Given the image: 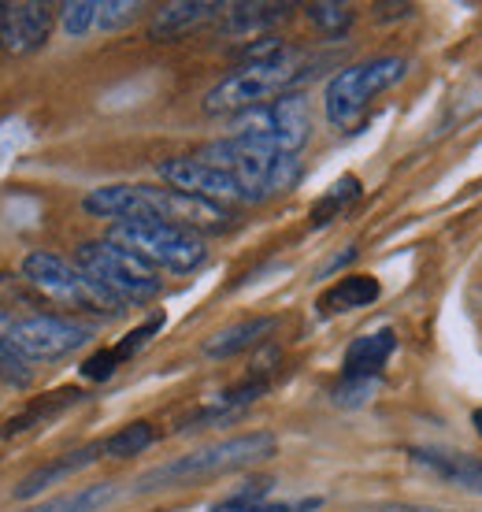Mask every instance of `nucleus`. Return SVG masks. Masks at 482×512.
Listing matches in <instances>:
<instances>
[{
  "mask_svg": "<svg viewBox=\"0 0 482 512\" xmlns=\"http://www.w3.org/2000/svg\"><path fill=\"white\" fill-rule=\"evenodd\" d=\"M156 442V431L149 420H134L127 427H119L115 435L104 438V457H112V461H127V457H138L145 449Z\"/></svg>",
  "mask_w": 482,
  "mask_h": 512,
  "instance_id": "412c9836",
  "label": "nucleus"
},
{
  "mask_svg": "<svg viewBox=\"0 0 482 512\" xmlns=\"http://www.w3.org/2000/svg\"><path fill=\"white\" fill-rule=\"evenodd\" d=\"M75 264L82 271H89L123 305H145V301L164 294V279L156 275V268H149L141 256H134L123 245L108 242V238L78 245Z\"/></svg>",
  "mask_w": 482,
  "mask_h": 512,
  "instance_id": "0eeeda50",
  "label": "nucleus"
},
{
  "mask_svg": "<svg viewBox=\"0 0 482 512\" xmlns=\"http://www.w3.org/2000/svg\"><path fill=\"white\" fill-rule=\"evenodd\" d=\"M271 331H275V316H253V320L230 323V327L216 331L208 342H204V357H212V360L238 357V353H245V349L260 346Z\"/></svg>",
  "mask_w": 482,
  "mask_h": 512,
  "instance_id": "f3484780",
  "label": "nucleus"
},
{
  "mask_svg": "<svg viewBox=\"0 0 482 512\" xmlns=\"http://www.w3.org/2000/svg\"><path fill=\"white\" fill-rule=\"evenodd\" d=\"M30 379H34V372H30V364H26L19 353H15L4 338H0V383L15 386V390H26L30 386Z\"/></svg>",
  "mask_w": 482,
  "mask_h": 512,
  "instance_id": "bb28decb",
  "label": "nucleus"
},
{
  "mask_svg": "<svg viewBox=\"0 0 482 512\" xmlns=\"http://www.w3.org/2000/svg\"><path fill=\"white\" fill-rule=\"evenodd\" d=\"M293 15V4H267V0H256V4H223V15H219V30L230 34V38H271V30L282 26Z\"/></svg>",
  "mask_w": 482,
  "mask_h": 512,
  "instance_id": "4468645a",
  "label": "nucleus"
},
{
  "mask_svg": "<svg viewBox=\"0 0 482 512\" xmlns=\"http://www.w3.org/2000/svg\"><path fill=\"white\" fill-rule=\"evenodd\" d=\"M204 164L227 171L245 186V193L253 197V205L267 201V197H279V193L293 190V182L301 179V164L297 156H279L267 153V149H256L249 141L238 138H219L208 141L201 153H197Z\"/></svg>",
  "mask_w": 482,
  "mask_h": 512,
  "instance_id": "20e7f679",
  "label": "nucleus"
},
{
  "mask_svg": "<svg viewBox=\"0 0 482 512\" xmlns=\"http://www.w3.org/2000/svg\"><path fill=\"white\" fill-rule=\"evenodd\" d=\"M160 327H164V316H149V320L141 323V327H134L123 342H115L112 349H115V357H119V364H123V360H130L134 353H141V349H145V342H149L153 334H160Z\"/></svg>",
  "mask_w": 482,
  "mask_h": 512,
  "instance_id": "cd10ccee",
  "label": "nucleus"
},
{
  "mask_svg": "<svg viewBox=\"0 0 482 512\" xmlns=\"http://www.w3.org/2000/svg\"><path fill=\"white\" fill-rule=\"evenodd\" d=\"M230 138L249 141L256 149L279 156H297L312 138V112L301 93H286L279 101L260 104L253 112L234 116V130Z\"/></svg>",
  "mask_w": 482,
  "mask_h": 512,
  "instance_id": "6e6552de",
  "label": "nucleus"
},
{
  "mask_svg": "<svg viewBox=\"0 0 482 512\" xmlns=\"http://www.w3.org/2000/svg\"><path fill=\"white\" fill-rule=\"evenodd\" d=\"M93 334H97L93 323L41 312V316L12 320L4 327L0 338H4L23 360H60V357H67V353H75V349L86 346Z\"/></svg>",
  "mask_w": 482,
  "mask_h": 512,
  "instance_id": "1a4fd4ad",
  "label": "nucleus"
},
{
  "mask_svg": "<svg viewBox=\"0 0 482 512\" xmlns=\"http://www.w3.org/2000/svg\"><path fill=\"white\" fill-rule=\"evenodd\" d=\"M160 179L178 193H190L197 201H208L216 208H238V205H253V197L245 193L234 175L219 171V167L204 164L201 156H171V160H160Z\"/></svg>",
  "mask_w": 482,
  "mask_h": 512,
  "instance_id": "9d476101",
  "label": "nucleus"
},
{
  "mask_svg": "<svg viewBox=\"0 0 482 512\" xmlns=\"http://www.w3.org/2000/svg\"><path fill=\"white\" fill-rule=\"evenodd\" d=\"M323 498H301V501H267L264 490L256 494H234V498L219 501L212 512H316Z\"/></svg>",
  "mask_w": 482,
  "mask_h": 512,
  "instance_id": "4be33fe9",
  "label": "nucleus"
},
{
  "mask_svg": "<svg viewBox=\"0 0 482 512\" xmlns=\"http://www.w3.org/2000/svg\"><path fill=\"white\" fill-rule=\"evenodd\" d=\"M305 67L308 56L293 45L271 52V56H260V60H245L204 93V112L208 116H241V112H253L260 104L279 101L305 78Z\"/></svg>",
  "mask_w": 482,
  "mask_h": 512,
  "instance_id": "f257e3e1",
  "label": "nucleus"
},
{
  "mask_svg": "<svg viewBox=\"0 0 482 512\" xmlns=\"http://www.w3.org/2000/svg\"><path fill=\"white\" fill-rule=\"evenodd\" d=\"M141 4L138 0H104L101 12H97V30H104V34H115V30H123V26H130L134 19H138Z\"/></svg>",
  "mask_w": 482,
  "mask_h": 512,
  "instance_id": "a878e982",
  "label": "nucleus"
},
{
  "mask_svg": "<svg viewBox=\"0 0 482 512\" xmlns=\"http://www.w3.org/2000/svg\"><path fill=\"white\" fill-rule=\"evenodd\" d=\"M82 390H60V394L45 397L41 405H34V409H26L23 416H15V420H8V427H4V435H19V431H26V427H34V423H45L52 420L56 412H64L67 405H75V401H82Z\"/></svg>",
  "mask_w": 482,
  "mask_h": 512,
  "instance_id": "b1692460",
  "label": "nucleus"
},
{
  "mask_svg": "<svg viewBox=\"0 0 482 512\" xmlns=\"http://www.w3.org/2000/svg\"><path fill=\"white\" fill-rule=\"evenodd\" d=\"M223 15V4H212V0H175V4H164L160 12L149 19V41H178L201 30L204 23H219Z\"/></svg>",
  "mask_w": 482,
  "mask_h": 512,
  "instance_id": "ddd939ff",
  "label": "nucleus"
},
{
  "mask_svg": "<svg viewBox=\"0 0 482 512\" xmlns=\"http://www.w3.org/2000/svg\"><path fill=\"white\" fill-rule=\"evenodd\" d=\"M112 498H115L112 483H97V487H78V490H71V494L49 498V501H41V505L23 509V512H97V509H104Z\"/></svg>",
  "mask_w": 482,
  "mask_h": 512,
  "instance_id": "aec40b11",
  "label": "nucleus"
},
{
  "mask_svg": "<svg viewBox=\"0 0 482 512\" xmlns=\"http://www.w3.org/2000/svg\"><path fill=\"white\" fill-rule=\"evenodd\" d=\"M382 294L379 279L371 275H345L330 286L327 294L319 297V312L323 316H342V312H356V308H368L375 305Z\"/></svg>",
  "mask_w": 482,
  "mask_h": 512,
  "instance_id": "a211bd4d",
  "label": "nucleus"
},
{
  "mask_svg": "<svg viewBox=\"0 0 482 512\" xmlns=\"http://www.w3.org/2000/svg\"><path fill=\"white\" fill-rule=\"evenodd\" d=\"M305 15H308V23L316 26L319 34H327V38H342L356 19V12L349 8V4H334V0L305 4Z\"/></svg>",
  "mask_w": 482,
  "mask_h": 512,
  "instance_id": "5701e85b",
  "label": "nucleus"
},
{
  "mask_svg": "<svg viewBox=\"0 0 482 512\" xmlns=\"http://www.w3.org/2000/svg\"><path fill=\"white\" fill-rule=\"evenodd\" d=\"M97 12H101L97 0H71V4H64V8H60V26H64L67 38L89 34V30L97 26Z\"/></svg>",
  "mask_w": 482,
  "mask_h": 512,
  "instance_id": "393cba45",
  "label": "nucleus"
},
{
  "mask_svg": "<svg viewBox=\"0 0 482 512\" xmlns=\"http://www.w3.org/2000/svg\"><path fill=\"white\" fill-rule=\"evenodd\" d=\"M471 427H475V431H479V438H482V409L471 412Z\"/></svg>",
  "mask_w": 482,
  "mask_h": 512,
  "instance_id": "c756f323",
  "label": "nucleus"
},
{
  "mask_svg": "<svg viewBox=\"0 0 482 512\" xmlns=\"http://www.w3.org/2000/svg\"><path fill=\"white\" fill-rule=\"evenodd\" d=\"M412 457L419 464H427L438 479L453 483L460 490H471V494H482V457H471V453H453V449H412Z\"/></svg>",
  "mask_w": 482,
  "mask_h": 512,
  "instance_id": "dca6fc26",
  "label": "nucleus"
},
{
  "mask_svg": "<svg viewBox=\"0 0 482 512\" xmlns=\"http://www.w3.org/2000/svg\"><path fill=\"white\" fill-rule=\"evenodd\" d=\"M405 75H408L405 56H371V60L342 67L327 82V90H323V112H327V119L334 127L349 130L353 123H360V116L368 112L375 97H382V93L390 90V86H397Z\"/></svg>",
  "mask_w": 482,
  "mask_h": 512,
  "instance_id": "39448f33",
  "label": "nucleus"
},
{
  "mask_svg": "<svg viewBox=\"0 0 482 512\" xmlns=\"http://www.w3.org/2000/svg\"><path fill=\"white\" fill-rule=\"evenodd\" d=\"M23 279L30 282L41 297H49L52 305H64V308H71V312H89V316H101V320H115V316L127 312V305H123L119 297L108 294L89 271H82L78 264L64 260V256L49 253V249L26 253Z\"/></svg>",
  "mask_w": 482,
  "mask_h": 512,
  "instance_id": "7ed1b4c3",
  "label": "nucleus"
},
{
  "mask_svg": "<svg viewBox=\"0 0 482 512\" xmlns=\"http://www.w3.org/2000/svg\"><path fill=\"white\" fill-rule=\"evenodd\" d=\"M394 349L397 334L390 327H379V331L353 338L342 357V379H349V383H375L379 372L386 368V360L394 357Z\"/></svg>",
  "mask_w": 482,
  "mask_h": 512,
  "instance_id": "f8f14e48",
  "label": "nucleus"
},
{
  "mask_svg": "<svg viewBox=\"0 0 482 512\" xmlns=\"http://www.w3.org/2000/svg\"><path fill=\"white\" fill-rule=\"evenodd\" d=\"M52 23H56V12L49 4H38V0L0 4V49L12 56H30L45 49Z\"/></svg>",
  "mask_w": 482,
  "mask_h": 512,
  "instance_id": "9b49d317",
  "label": "nucleus"
},
{
  "mask_svg": "<svg viewBox=\"0 0 482 512\" xmlns=\"http://www.w3.org/2000/svg\"><path fill=\"white\" fill-rule=\"evenodd\" d=\"M101 457H104V442H89V446H82V449H71V453H64V457H56V461L34 468V472L26 475V479H19V487H15V498H19V501L38 498L41 490H49V487H56V483H64L67 475L82 472V468H89V464L101 461Z\"/></svg>",
  "mask_w": 482,
  "mask_h": 512,
  "instance_id": "2eb2a0df",
  "label": "nucleus"
},
{
  "mask_svg": "<svg viewBox=\"0 0 482 512\" xmlns=\"http://www.w3.org/2000/svg\"><path fill=\"white\" fill-rule=\"evenodd\" d=\"M115 372H119L115 349H101V353H93V357L82 360V379H89V383H108Z\"/></svg>",
  "mask_w": 482,
  "mask_h": 512,
  "instance_id": "c85d7f7f",
  "label": "nucleus"
},
{
  "mask_svg": "<svg viewBox=\"0 0 482 512\" xmlns=\"http://www.w3.org/2000/svg\"><path fill=\"white\" fill-rule=\"evenodd\" d=\"M275 449H279V442H275L271 431H249V435L223 438V442H212V446H201L193 453L175 457V461L149 468L145 475L134 479V490L149 494V490L186 487V483H197V479L241 472V468H253V464L267 461V457H275Z\"/></svg>",
  "mask_w": 482,
  "mask_h": 512,
  "instance_id": "f03ea898",
  "label": "nucleus"
},
{
  "mask_svg": "<svg viewBox=\"0 0 482 512\" xmlns=\"http://www.w3.org/2000/svg\"><path fill=\"white\" fill-rule=\"evenodd\" d=\"M104 238L130 249L134 256H141L149 268L178 271V275H190V271H197L204 260H208V249H204L201 234L171 227V223H160V219L112 223Z\"/></svg>",
  "mask_w": 482,
  "mask_h": 512,
  "instance_id": "423d86ee",
  "label": "nucleus"
},
{
  "mask_svg": "<svg viewBox=\"0 0 482 512\" xmlns=\"http://www.w3.org/2000/svg\"><path fill=\"white\" fill-rule=\"evenodd\" d=\"M360 193H364L360 179H356V175H342V179L334 182V186L319 197L316 205H312V212H308V227H312V231L327 227L330 219H338L345 208H353L356 201H360Z\"/></svg>",
  "mask_w": 482,
  "mask_h": 512,
  "instance_id": "6ab92c4d",
  "label": "nucleus"
}]
</instances>
